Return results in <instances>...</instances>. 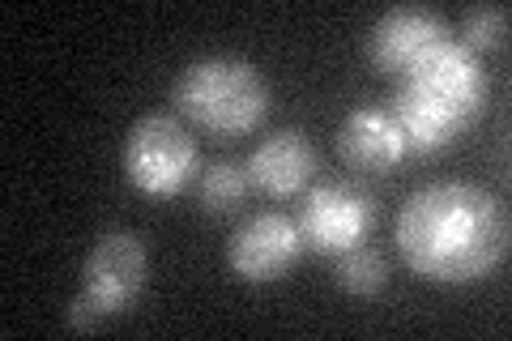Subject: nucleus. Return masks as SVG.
Masks as SVG:
<instances>
[{"label": "nucleus", "instance_id": "nucleus-11", "mask_svg": "<svg viewBox=\"0 0 512 341\" xmlns=\"http://www.w3.org/2000/svg\"><path fill=\"white\" fill-rule=\"evenodd\" d=\"M248 188H252L248 167L244 162H235V158H218L205 171H197V205L210 218L235 214V209L248 201Z\"/></svg>", "mask_w": 512, "mask_h": 341}, {"label": "nucleus", "instance_id": "nucleus-12", "mask_svg": "<svg viewBox=\"0 0 512 341\" xmlns=\"http://www.w3.org/2000/svg\"><path fill=\"white\" fill-rule=\"evenodd\" d=\"M333 282H338L346 295L355 299H376L384 286H389V261L372 243H355V248L338 252V265H333Z\"/></svg>", "mask_w": 512, "mask_h": 341}, {"label": "nucleus", "instance_id": "nucleus-1", "mask_svg": "<svg viewBox=\"0 0 512 341\" xmlns=\"http://www.w3.org/2000/svg\"><path fill=\"white\" fill-rule=\"evenodd\" d=\"M508 205L483 184L436 180L397 209L393 239L414 278L461 286L487 278L508 256Z\"/></svg>", "mask_w": 512, "mask_h": 341}, {"label": "nucleus", "instance_id": "nucleus-13", "mask_svg": "<svg viewBox=\"0 0 512 341\" xmlns=\"http://www.w3.org/2000/svg\"><path fill=\"white\" fill-rule=\"evenodd\" d=\"M470 52H500L508 43V9L504 5H478L466 13V22H461V39Z\"/></svg>", "mask_w": 512, "mask_h": 341}, {"label": "nucleus", "instance_id": "nucleus-2", "mask_svg": "<svg viewBox=\"0 0 512 341\" xmlns=\"http://www.w3.org/2000/svg\"><path fill=\"white\" fill-rule=\"evenodd\" d=\"M491 77L466 43L444 39L440 47L402 73L389 111L406 133L410 154H440L487 111Z\"/></svg>", "mask_w": 512, "mask_h": 341}, {"label": "nucleus", "instance_id": "nucleus-10", "mask_svg": "<svg viewBox=\"0 0 512 341\" xmlns=\"http://www.w3.org/2000/svg\"><path fill=\"white\" fill-rule=\"evenodd\" d=\"M338 154L355 171H372V175L393 171L410 150H406V133L389 111V103H367L350 111L338 133Z\"/></svg>", "mask_w": 512, "mask_h": 341}, {"label": "nucleus", "instance_id": "nucleus-9", "mask_svg": "<svg viewBox=\"0 0 512 341\" xmlns=\"http://www.w3.org/2000/svg\"><path fill=\"white\" fill-rule=\"evenodd\" d=\"M248 180L252 188H261L265 197H299L316 175V145L308 141L303 128H278L256 141V150L248 154Z\"/></svg>", "mask_w": 512, "mask_h": 341}, {"label": "nucleus", "instance_id": "nucleus-8", "mask_svg": "<svg viewBox=\"0 0 512 341\" xmlns=\"http://www.w3.org/2000/svg\"><path fill=\"white\" fill-rule=\"evenodd\" d=\"M444 39H453V30H448L440 13L419 9V5H402V9H389L372 26V35H367V60H372V69L384 77H402Z\"/></svg>", "mask_w": 512, "mask_h": 341}, {"label": "nucleus", "instance_id": "nucleus-6", "mask_svg": "<svg viewBox=\"0 0 512 341\" xmlns=\"http://www.w3.org/2000/svg\"><path fill=\"white\" fill-rule=\"evenodd\" d=\"M299 235L303 248L320 256H338L372 235L376 226V197L346 180L316 184L299 205Z\"/></svg>", "mask_w": 512, "mask_h": 341}, {"label": "nucleus", "instance_id": "nucleus-14", "mask_svg": "<svg viewBox=\"0 0 512 341\" xmlns=\"http://www.w3.org/2000/svg\"><path fill=\"white\" fill-rule=\"evenodd\" d=\"M64 320H69V329H99V324H103V316L94 312L90 299H82V295H73L69 316H64Z\"/></svg>", "mask_w": 512, "mask_h": 341}, {"label": "nucleus", "instance_id": "nucleus-3", "mask_svg": "<svg viewBox=\"0 0 512 341\" xmlns=\"http://www.w3.org/2000/svg\"><path fill=\"white\" fill-rule=\"evenodd\" d=\"M175 116L210 137H248L269 116V81L244 56H201L171 86Z\"/></svg>", "mask_w": 512, "mask_h": 341}, {"label": "nucleus", "instance_id": "nucleus-7", "mask_svg": "<svg viewBox=\"0 0 512 341\" xmlns=\"http://www.w3.org/2000/svg\"><path fill=\"white\" fill-rule=\"evenodd\" d=\"M303 252L308 248H303L299 222L291 214H278V209H265V214H252L235 226V235L227 239V269L239 282L265 286L286 278Z\"/></svg>", "mask_w": 512, "mask_h": 341}, {"label": "nucleus", "instance_id": "nucleus-4", "mask_svg": "<svg viewBox=\"0 0 512 341\" xmlns=\"http://www.w3.org/2000/svg\"><path fill=\"white\" fill-rule=\"evenodd\" d=\"M120 167L146 197H180L197 180V141L175 111H146L124 133Z\"/></svg>", "mask_w": 512, "mask_h": 341}, {"label": "nucleus", "instance_id": "nucleus-5", "mask_svg": "<svg viewBox=\"0 0 512 341\" xmlns=\"http://www.w3.org/2000/svg\"><path fill=\"white\" fill-rule=\"evenodd\" d=\"M146 273H150V252H146V243H141V235L124 231V226H111L86 252L82 290H77V295L90 299V307L103 320L124 316L128 307L141 299V290H146Z\"/></svg>", "mask_w": 512, "mask_h": 341}]
</instances>
